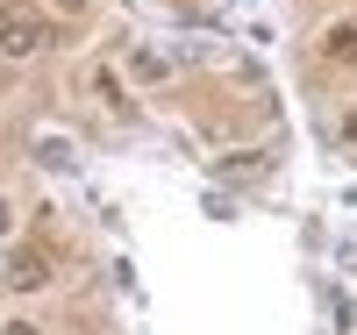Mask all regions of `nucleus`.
Returning <instances> with one entry per match:
<instances>
[{"mask_svg":"<svg viewBox=\"0 0 357 335\" xmlns=\"http://www.w3.org/2000/svg\"><path fill=\"white\" fill-rule=\"evenodd\" d=\"M0 50H8V57H36V50H43V22L8 15V22H0Z\"/></svg>","mask_w":357,"mask_h":335,"instance_id":"nucleus-1","label":"nucleus"},{"mask_svg":"<svg viewBox=\"0 0 357 335\" xmlns=\"http://www.w3.org/2000/svg\"><path fill=\"white\" fill-rule=\"evenodd\" d=\"M36 164H50V171H79L72 136H36Z\"/></svg>","mask_w":357,"mask_h":335,"instance_id":"nucleus-2","label":"nucleus"},{"mask_svg":"<svg viewBox=\"0 0 357 335\" xmlns=\"http://www.w3.org/2000/svg\"><path fill=\"white\" fill-rule=\"evenodd\" d=\"M321 57H329V65H357V22H336L329 36H321Z\"/></svg>","mask_w":357,"mask_h":335,"instance_id":"nucleus-3","label":"nucleus"},{"mask_svg":"<svg viewBox=\"0 0 357 335\" xmlns=\"http://www.w3.org/2000/svg\"><path fill=\"white\" fill-rule=\"evenodd\" d=\"M43 279H50V271H43V257H36V250H22V257H15V271H8V286H22V293H36Z\"/></svg>","mask_w":357,"mask_h":335,"instance_id":"nucleus-4","label":"nucleus"},{"mask_svg":"<svg viewBox=\"0 0 357 335\" xmlns=\"http://www.w3.org/2000/svg\"><path fill=\"white\" fill-rule=\"evenodd\" d=\"M222 178L250 186V178H264V157H257V150H243V157H222Z\"/></svg>","mask_w":357,"mask_h":335,"instance_id":"nucleus-5","label":"nucleus"},{"mask_svg":"<svg viewBox=\"0 0 357 335\" xmlns=\"http://www.w3.org/2000/svg\"><path fill=\"white\" fill-rule=\"evenodd\" d=\"M129 65H136L143 79H165V72H172V65H165V57H158V50H136V57H129Z\"/></svg>","mask_w":357,"mask_h":335,"instance_id":"nucleus-6","label":"nucleus"},{"mask_svg":"<svg viewBox=\"0 0 357 335\" xmlns=\"http://www.w3.org/2000/svg\"><path fill=\"white\" fill-rule=\"evenodd\" d=\"M50 8H57V15H79V8H86V0H50Z\"/></svg>","mask_w":357,"mask_h":335,"instance_id":"nucleus-7","label":"nucleus"},{"mask_svg":"<svg viewBox=\"0 0 357 335\" xmlns=\"http://www.w3.org/2000/svg\"><path fill=\"white\" fill-rule=\"evenodd\" d=\"M343 136H350V143H357V107H350V114H343Z\"/></svg>","mask_w":357,"mask_h":335,"instance_id":"nucleus-8","label":"nucleus"},{"mask_svg":"<svg viewBox=\"0 0 357 335\" xmlns=\"http://www.w3.org/2000/svg\"><path fill=\"white\" fill-rule=\"evenodd\" d=\"M8 335H43V328H29V321H15V328H8Z\"/></svg>","mask_w":357,"mask_h":335,"instance_id":"nucleus-9","label":"nucleus"},{"mask_svg":"<svg viewBox=\"0 0 357 335\" xmlns=\"http://www.w3.org/2000/svg\"><path fill=\"white\" fill-rule=\"evenodd\" d=\"M0 235H8V200H0Z\"/></svg>","mask_w":357,"mask_h":335,"instance_id":"nucleus-10","label":"nucleus"}]
</instances>
